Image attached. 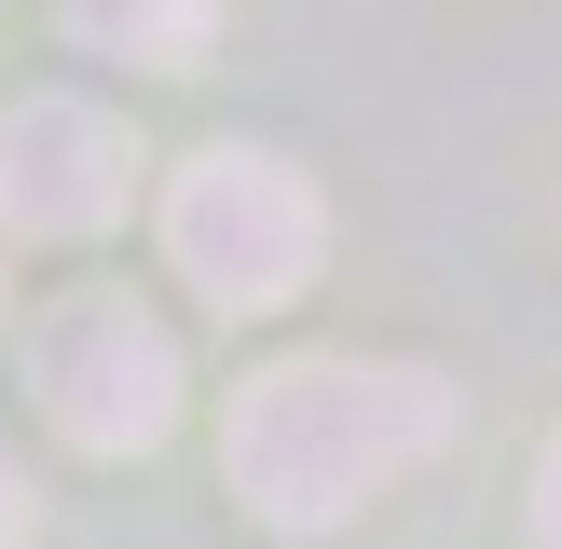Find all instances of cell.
Segmentation results:
<instances>
[{"label": "cell", "mask_w": 562, "mask_h": 549, "mask_svg": "<svg viewBox=\"0 0 562 549\" xmlns=\"http://www.w3.org/2000/svg\"><path fill=\"white\" fill-rule=\"evenodd\" d=\"M0 549H27V467H14V439H0Z\"/></svg>", "instance_id": "obj_7"}, {"label": "cell", "mask_w": 562, "mask_h": 549, "mask_svg": "<svg viewBox=\"0 0 562 549\" xmlns=\"http://www.w3.org/2000/svg\"><path fill=\"white\" fill-rule=\"evenodd\" d=\"M453 439V399L426 371H384V357H289L234 399V494L274 536H316L357 494H384L398 467H426Z\"/></svg>", "instance_id": "obj_1"}, {"label": "cell", "mask_w": 562, "mask_h": 549, "mask_svg": "<svg viewBox=\"0 0 562 549\" xmlns=\"http://www.w3.org/2000/svg\"><path fill=\"white\" fill-rule=\"evenodd\" d=\"M316 247H329V206L302 192V165H274V152H192L179 192H165V261H179L192 302H220V316L302 302L316 289Z\"/></svg>", "instance_id": "obj_2"}, {"label": "cell", "mask_w": 562, "mask_h": 549, "mask_svg": "<svg viewBox=\"0 0 562 549\" xmlns=\"http://www.w3.org/2000/svg\"><path fill=\"white\" fill-rule=\"evenodd\" d=\"M27 384H42L55 439L82 453H151L179 426V344L137 316L124 289H69L42 329H27Z\"/></svg>", "instance_id": "obj_3"}, {"label": "cell", "mask_w": 562, "mask_h": 549, "mask_svg": "<svg viewBox=\"0 0 562 549\" xmlns=\"http://www.w3.org/2000/svg\"><path fill=\"white\" fill-rule=\"evenodd\" d=\"M536 549H562V426H549V453H536Z\"/></svg>", "instance_id": "obj_6"}, {"label": "cell", "mask_w": 562, "mask_h": 549, "mask_svg": "<svg viewBox=\"0 0 562 549\" xmlns=\"http://www.w3.org/2000/svg\"><path fill=\"white\" fill-rule=\"evenodd\" d=\"M124 206H137L124 110H97V97H14V124H0V220H14L27 247H82Z\"/></svg>", "instance_id": "obj_4"}, {"label": "cell", "mask_w": 562, "mask_h": 549, "mask_svg": "<svg viewBox=\"0 0 562 549\" xmlns=\"http://www.w3.org/2000/svg\"><path fill=\"white\" fill-rule=\"evenodd\" d=\"M69 42L137 55V69H206L220 55V0H69Z\"/></svg>", "instance_id": "obj_5"}]
</instances>
